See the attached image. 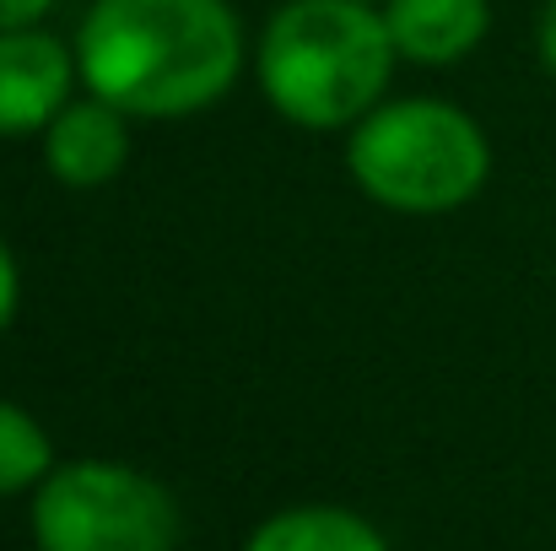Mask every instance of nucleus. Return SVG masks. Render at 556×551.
<instances>
[{"label": "nucleus", "instance_id": "20e7f679", "mask_svg": "<svg viewBox=\"0 0 556 551\" xmlns=\"http://www.w3.org/2000/svg\"><path fill=\"white\" fill-rule=\"evenodd\" d=\"M38 551H174L179 503L174 492L119 460L54 465L33 492Z\"/></svg>", "mask_w": 556, "mask_h": 551}, {"label": "nucleus", "instance_id": "1a4fd4ad", "mask_svg": "<svg viewBox=\"0 0 556 551\" xmlns=\"http://www.w3.org/2000/svg\"><path fill=\"white\" fill-rule=\"evenodd\" d=\"M54 471V443L43 422L11 400H0V498L38 492V481Z\"/></svg>", "mask_w": 556, "mask_h": 551}, {"label": "nucleus", "instance_id": "f8f14e48", "mask_svg": "<svg viewBox=\"0 0 556 551\" xmlns=\"http://www.w3.org/2000/svg\"><path fill=\"white\" fill-rule=\"evenodd\" d=\"M535 49H541V65H546V76L556 82V0L541 5V27H535Z\"/></svg>", "mask_w": 556, "mask_h": 551}, {"label": "nucleus", "instance_id": "f257e3e1", "mask_svg": "<svg viewBox=\"0 0 556 551\" xmlns=\"http://www.w3.org/2000/svg\"><path fill=\"white\" fill-rule=\"evenodd\" d=\"M76 71L130 120H185L232 92L243 27L227 0H92L76 27Z\"/></svg>", "mask_w": 556, "mask_h": 551}, {"label": "nucleus", "instance_id": "ddd939ff", "mask_svg": "<svg viewBox=\"0 0 556 551\" xmlns=\"http://www.w3.org/2000/svg\"><path fill=\"white\" fill-rule=\"evenodd\" d=\"M368 5H383V0H368Z\"/></svg>", "mask_w": 556, "mask_h": 551}, {"label": "nucleus", "instance_id": "39448f33", "mask_svg": "<svg viewBox=\"0 0 556 551\" xmlns=\"http://www.w3.org/2000/svg\"><path fill=\"white\" fill-rule=\"evenodd\" d=\"M76 82V49H65L49 27L0 33V141L43 136L49 120L71 103Z\"/></svg>", "mask_w": 556, "mask_h": 551}, {"label": "nucleus", "instance_id": "6e6552de", "mask_svg": "<svg viewBox=\"0 0 556 551\" xmlns=\"http://www.w3.org/2000/svg\"><path fill=\"white\" fill-rule=\"evenodd\" d=\"M243 551H389V541L352 509L308 503V509H281L265 525H254Z\"/></svg>", "mask_w": 556, "mask_h": 551}, {"label": "nucleus", "instance_id": "f03ea898", "mask_svg": "<svg viewBox=\"0 0 556 551\" xmlns=\"http://www.w3.org/2000/svg\"><path fill=\"white\" fill-rule=\"evenodd\" d=\"M394 38L368 0H287L270 11L254 76L298 130H352L394 76Z\"/></svg>", "mask_w": 556, "mask_h": 551}, {"label": "nucleus", "instance_id": "423d86ee", "mask_svg": "<svg viewBox=\"0 0 556 551\" xmlns=\"http://www.w3.org/2000/svg\"><path fill=\"white\" fill-rule=\"evenodd\" d=\"M38 141H43V168L65 189H98L114 184L130 163V114L87 92L71 98Z\"/></svg>", "mask_w": 556, "mask_h": 551}, {"label": "nucleus", "instance_id": "9b49d317", "mask_svg": "<svg viewBox=\"0 0 556 551\" xmlns=\"http://www.w3.org/2000/svg\"><path fill=\"white\" fill-rule=\"evenodd\" d=\"M54 11V0H0V33L16 27H43V16Z\"/></svg>", "mask_w": 556, "mask_h": 551}, {"label": "nucleus", "instance_id": "9d476101", "mask_svg": "<svg viewBox=\"0 0 556 551\" xmlns=\"http://www.w3.org/2000/svg\"><path fill=\"white\" fill-rule=\"evenodd\" d=\"M16 303H22V271H16V254L5 249V238H0V330L16 320Z\"/></svg>", "mask_w": 556, "mask_h": 551}, {"label": "nucleus", "instance_id": "0eeeda50", "mask_svg": "<svg viewBox=\"0 0 556 551\" xmlns=\"http://www.w3.org/2000/svg\"><path fill=\"white\" fill-rule=\"evenodd\" d=\"M378 11L394 38V54L410 65H454L476 54L492 27L486 0H383Z\"/></svg>", "mask_w": 556, "mask_h": 551}, {"label": "nucleus", "instance_id": "7ed1b4c3", "mask_svg": "<svg viewBox=\"0 0 556 551\" xmlns=\"http://www.w3.org/2000/svg\"><path fill=\"white\" fill-rule=\"evenodd\" d=\"M352 184L383 211L443 216L470 205L492 179L486 130L443 98H394L368 109L346 136Z\"/></svg>", "mask_w": 556, "mask_h": 551}]
</instances>
